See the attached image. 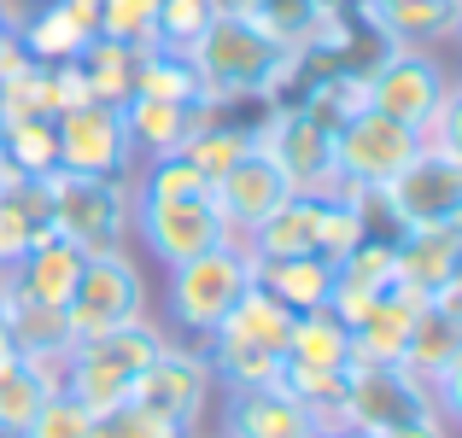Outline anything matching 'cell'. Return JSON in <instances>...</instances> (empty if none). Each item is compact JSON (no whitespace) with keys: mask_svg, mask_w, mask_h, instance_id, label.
I'll return each mask as SVG.
<instances>
[{"mask_svg":"<svg viewBox=\"0 0 462 438\" xmlns=\"http://www.w3.org/2000/svg\"><path fill=\"white\" fill-rule=\"evenodd\" d=\"M223 438H322V427L282 386H258V392H223Z\"/></svg>","mask_w":462,"mask_h":438,"instance_id":"2e32d148","label":"cell"},{"mask_svg":"<svg viewBox=\"0 0 462 438\" xmlns=\"http://www.w3.org/2000/svg\"><path fill=\"white\" fill-rule=\"evenodd\" d=\"M223 333H235V339H246V345H258V351H270V357H287V333H293V310H287L282 298H270L258 281H252L246 292H240V304L223 315Z\"/></svg>","mask_w":462,"mask_h":438,"instance_id":"f1b7e54d","label":"cell"},{"mask_svg":"<svg viewBox=\"0 0 462 438\" xmlns=\"http://www.w3.org/2000/svg\"><path fill=\"white\" fill-rule=\"evenodd\" d=\"M457 298H462V287L445 292V298H428L416 310L398 369H410L416 380H439L445 369H457V362H462V310H457Z\"/></svg>","mask_w":462,"mask_h":438,"instance_id":"ac0fdd59","label":"cell"},{"mask_svg":"<svg viewBox=\"0 0 462 438\" xmlns=\"http://www.w3.org/2000/svg\"><path fill=\"white\" fill-rule=\"evenodd\" d=\"M381 438H451V421H410V427H393V433H381Z\"/></svg>","mask_w":462,"mask_h":438,"instance_id":"ee69618b","label":"cell"},{"mask_svg":"<svg viewBox=\"0 0 462 438\" xmlns=\"http://www.w3.org/2000/svg\"><path fill=\"white\" fill-rule=\"evenodd\" d=\"M0 141H6V158L12 169H18L23 181H42L59 169V141H53V117H30V123H12L0 129Z\"/></svg>","mask_w":462,"mask_h":438,"instance_id":"e575fe53","label":"cell"},{"mask_svg":"<svg viewBox=\"0 0 462 438\" xmlns=\"http://www.w3.org/2000/svg\"><path fill=\"white\" fill-rule=\"evenodd\" d=\"M211 199H217V211H223L228 234L246 240L252 228H258L263 216L275 211V205L293 199V187L282 181V169H275L263 152H246L235 169H228V176H217V181H211Z\"/></svg>","mask_w":462,"mask_h":438,"instance_id":"9a60e30c","label":"cell"},{"mask_svg":"<svg viewBox=\"0 0 462 438\" xmlns=\"http://www.w3.org/2000/svg\"><path fill=\"white\" fill-rule=\"evenodd\" d=\"M246 287H252L246 246H240V240H223V246H211V251H199V258H188V263L170 269V292H164L170 322H176L181 333L205 339L240 304V292H246Z\"/></svg>","mask_w":462,"mask_h":438,"instance_id":"5b68a950","label":"cell"},{"mask_svg":"<svg viewBox=\"0 0 462 438\" xmlns=\"http://www.w3.org/2000/svg\"><path fill=\"white\" fill-rule=\"evenodd\" d=\"M18 169H12V158H6V141H0V193H12V187H18Z\"/></svg>","mask_w":462,"mask_h":438,"instance_id":"f6af8a7d","label":"cell"},{"mask_svg":"<svg viewBox=\"0 0 462 438\" xmlns=\"http://www.w3.org/2000/svg\"><path fill=\"white\" fill-rule=\"evenodd\" d=\"M47 234L77 246L82 258L129 246V176H82V169H53L42 176Z\"/></svg>","mask_w":462,"mask_h":438,"instance_id":"277c9868","label":"cell"},{"mask_svg":"<svg viewBox=\"0 0 462 438\" xmlns=\"http://www.w3.org/2000/svg\"><path fill=\"white\" fill-rule=\"evenodd\" d=\"M82 263H88V258H82L77 246H65L59 234H42L6 269V287L23 292V298H35V304H47V310H65L70 292H77V281H82Z\"/></svg>","mask_w":462,"mask_h":438,"instance_id":"d6986e66","label":"cell"},{"mask_svg":"<svg viewBox=\"0 0 462 438\" xmlns=\"http://www.w3.org/2000/svg\"><path fill=\"white\" fill-rule=\"evenodd\" d=\"M252 263H282V258H310L316 251V193H293L287 205H275L246 240Z\"/></svg>","mask_w":462,"mask_h":438,"instance_id":"603a6c76","label":"cell"},{"mask_svg":"<svg viewBox=\"0 0 462 438\" xmlns=\"http://www.w3.org/2000/svg\"><path fill=\"white\" fill-rule=\"evenodd\" d=\"M53 392H59V362L47 357H18L12 369H0V438L30 433V421L42 415Z\"/></svg>","mask_w":462,"mask_h":438,"instance_id":"cb8c5ba5","label":"cell"},{"mask_svg":"<svg viewBox=\"0 0 462 438\" xmlns=\"http://www.w3.org/2000/svg\"><path fill=\"white\" fill-rule=\"evenodd\" d=\"M433 392L428 380H416L398 362H381V369H351L346 374V427L381 438L393 427H410V421H433Z\"/></svg>","mask_w":462,"mask_h":438,"instance_id":"7c38bea8","label":"cell"},{"mask_svg":"<svg viewBox=\"0 0 462 438\" xmlns=\"http://www.w3.org/2000/svg\"><path fill=\"white\" fill-rule=\"evenodd\" d=\"M293 369H322V374H346L351 369V327L334 310H299L293 333H287V357Z\"/></svg>","mask_w":462,"mask_h":438,"instance_id":"484cf974","label":"cell"},{"mask_svg":"<svg viewBox=\"0 0 462 438\" xmlns=\"http://www.w3.org/2000/svg\"><path fill=\"white\" fill-rule=\"evenodd\" d=\"M381 292H393V240L369 234L357 251H346V258L334 263V298H328V310L351 327Z\"/></svg>","mask_w":462,"mask_h":438,"instance_id":"7402d4cb","label":"cell"},{"mask_svg":"<svg viewBox=\"0 0 462 438\" xmlns=\"http://www.w3.org/2000/svg\"><path fill=\"white\" fill-rule=\"evenodd\" d=\"M193 438H223V433H193Z\"/></svg>","mask_w":462,"mask_h":438,"instance_id":"f907efd6","label":"cell"},{"mask_svg":"<svg viewBox=\"0 0 462 438\" xmlns=\"http://www.w3.org/2000/svg\"><path fill=\"white\" fill-rule=\"evenodd\" d=\"M47 234V205L42 181H18L12 193H0V275Z\"/></svg>","mask_w":462,"mask_h":438,"instance_id":"d6a6232c","label":"cell"},{"mask_svg":"<svg viewBox=\"0 0 462 438\" xmlns=\"http://www.w3.org/2000/svg\"><path fill=\"white\" fill-rule=\"evenodd\" d=\"M369 211H381L398 234L416 228H462V158L421 146L386 187L369 193Z\"/></svg>","mask_w":462,"mask_h":438,"instance_id":"8992f818","label":"cell"},{"mask_svg":"<svg viewBox=\"0 0 462 438\" xmlns=\"http://www.w3.org/2000/svg\"><path fill=\"white\" fill-rule=\"evenodd\" d=\"M451 94V77L433 59V47H386L369 70H363V105L404 129H428V117L439 112V100Z\"/></svg>","mask_w":462,"mask_h":438,"instance_id":"52a82bcc","label":"cell"},{"mask_svg":"<svg viewBox=\"0 0 462 438\" xmlns=\"http://www.w3.org/2000/svg\"><path fill=\"white\" fill-rule=\"evenodd\" d=\"M59 141V169H82V176H135V146H129L124 105H77V112L53 117Z\"/></svg>","mask_w":462,"mask_h":438,"instance_id":"4fadbf2b","label":"cell"},{"mask_svg":"<svg viewBox=\"0 0 462 438\" xmlns=\"http://www.w3.org/2000/svg\"><path fill=\"white\" fill-rule=\"evenodd\" d=\"M421 298L410 292H381L369 310L351 322V369H381V362H398L404 357V339H410V322H416Z\"/></svg>","mask_w":462,"mask_h":438,"instance_id":"44dd1931","label":"cell"},{"mask_svg":"<svg viewBox=\"0 0 462 438\" xmlns=\"http://www.w3.org/2000/svg\"><path fill=\"white\" fill-rule=\"evenodd\" d=\"M30 117H53V82H47V65H30L18 77L0 82V129L30 123Z\"/></svg>","mask_w":462,"mask_h":438,"instance_id":"8d00e7d4","label":"cell"},{"mask_svg":"<svg viewBox=\"0 0 462 438\" xmlns=\"http://www.w3.org/2000/svg\"><path fill=\"white\" fill-rule=\"evenodd\" d=\"M152 18H158V0H100V18H94V35L106 41H124V47H152Z\"/></svg>","mask_w":462,"mask_h":438,"instance_id":"f35d334b","label":"cell"},{"mask_svg":"<svg viewBox=\"0 0 462 438\" xmlns=\"http://www.w3.org/2000/svg\"><path fill=\"white\" fill-rule=\"evenodd\" d=\"M193 70L205 82L211 105H240V100H282L287 82H299L305 53L282 47L252 12H217L205 35L188 47Z\"/></svg>","mask_w":462,"mask_h":438,"instance_id":"7a4b0ae2","label":"cell"},{"mask_svg":"<svg viewBox=\"0 0 462 438\" xmlns=\"http://www.w3.org/2000/svg\"><path fill=\"white\" fill-rule=\"evenodd\" d=\"M334 438H369V433H357V427H346V433H334Z\"/></svg>","mask_w":462,"mask_h":438,"instance_id":"681fc988","label":"cell"},{"mask_svg":"<svg viewBox=\"0 0 462 438\" xmlns=\"http://www.w3.org/2000/svg\"><path fill=\"white\" fill-rule=\"evenodd\" d=\"M35 59L23 53V41H18V23H0V82L6 77H18V70H30Z\"/></svg>","mask_w":462,"mask_h":438,"instance_id":"7bdbcfd3","label":"cell"},{"mask_svg":"<svg viewBox=\"0 0 462 438\" xmlns=\"http://www.w3.org/2000/svg\"><path fill=\"white\" fill-rule=\"evenodd\" d=\"M393 287L410 298H445L462 287V228H416L393 240Z\"/></svg>","mask_w":462,"mask_h":438,"instance_id":"5bb4252c","label":"cell"},{"mask_svg":"<svg viewBox=\"0 0 462 438\" xmlns=\"http://www.w3.org/2000/svg\"><path fill=\"white\" fill-rule=\"evenodd\" d=\"M252 281L299 315V310H322L334 298V263L316 258V251L310 258H282V263H252Z\"/></svg>","mask_w":462,"mask_h":438,"instance_id":"83f0119b","label":"cell"},{"mask_svg":"<svg viewBox=\"0 0 462 438\" xmlns=\"http://www.w3.org/2000/svg\"><path fill=\"white\" fill-rule=\"evenodd\" d=\"M170 345V333L152 315H135L124 327H106V333L70 339V351L59 357V392H70L88 415L124 404L135 392V380L158 362V351Z\"/></svg>","mask_w":462,"mask_h":438,"instance_id":"3957f363","label":"cell"},{"mask_svg":"<svg viewBox=\"0 0 462 438\" xmlns=\"http://www.w3.org/2000/svg\"><path fill=\"white\" fill-rule=\"evenodd\" d=\"M217 12H223L217 0H158L152 47H164V53H188V47L205 35V23H211Z\"/></svg>","mask_w":462,"mask_h":438,"instance_id":"d590c367","label":"cell"},{"mask_svg":"<svg viewBox=\"0 0 462 438\" xmlns=\"http://www.w3.org/2000/svg\"><path fill=\"white\" fill-rule=\"evenodd\" d=\"M77 65H82L88 94H94L100 105H129V100H135L141 47H124V41H106V35H94V41L77 53Z\"/></svg>","mask_w":462,"mask_h":438,"instance_id":"4dcf8cb0","label":"cell"},{"mask_svg":"<svg viewBox=\"0 0 462 438\" xmlns=\"http://www.w3.org/2000/svg\"><path fill=\"white\" fill-rule=\"evenodd\" d=\"M47 82H53V117L59 112H77V105H88V77H82V65L70 59V65H47Z\"/></svg>","mask_w":462,"mask_h":438,"instance_id":"b9f144b4","label":"cell"},{"mask_svg":"<svg viewBox=\"0 0 462 438\" xmlns=\"http://www.w3.org/2000/svg\"><path fill=\"white\" fill-rule=\"evenodd\" d=\"M0 287H6V275H0Z\"/></svg>","mask_w":462,"mask_h":438,"instance_id":"816d5d0a","label":"cell"},{"mask_svg":"<svg viewBox=\"0 0 462 438\" xmlns=\"http://www.w3.org/2000/svg\"><path fill=\"white\" fill-rule=\"evenodd\" d=\"M12 362H18V345H12V333L0 327V369H12Z\"/></svg>","mask_w":462,"mask_h":438,"instance_id":"bcb514c9","label":"cell"},{"mask_svg":"<svg viewBox=\"0 0 462 438\" xmlns=\"http://www.w3.org/2000/svg\"><path fill=\"white\" fill-rule=\"evenodd\" d=\"M18 41L35 65H70V59L94 41V23H82L65 0H42V12L18 18Z\"/></svg>","mask_w":462,"mask_h":438,"instance_id":"4316f807","label":"cell"},{"mask_svg":"<svg viewBox=\"0 0 462 438\" xmlns=\"http://www.w3.org/2000/svg\"><path fill=\"white\" fill-rule=\"evenodd\" d=\"M252 152H263L293 193H328L334 187V129L316 123L305 105L270 100V112L252 123Z\"/></svg>","mask_w":462,"mask_h":438,"instance_id":"ba28073f","label":"cell"},{"mask_svg":"<svg viewBox=\"0 0 462 438\" xmlns=\"http://www.w3.org/2000/svg\"><path fill=\"white\" fill-rule=\"evenodd\" d=\"M129 397L158 409L164 421H176L181 433H205V415H211V404H217V374H211V362H205L199 345H164Z\"/></svg>","mask_w":462,"mask_h":438,"instance_id":"8fae6325","label":"cell"},{"mask_svg":"<svg viewBox=\"0 0 462 438\" xmlns=\"http://www.w3.org/2000/svg\"><path fill=\"white\" fill-rule=\"evenodd\" d=\"M369 240V199L346 187L316 193V258L339 263L346 251H357Z\"/></svg>","mask_w":462,"mask_h":438,"instance_id":"f546056e","label":"cell"},{"mask_svg":"<svg viewBox=\"0 0 462 438\" xmlns=\"http://www.w3.org/2000/svg\"><path fill=\"white\" fill-rule=\"evenodd\" d=\"M88 438H193V433H181L176 421H164L158 409L124 397V404H112V409H100V415H94Z\"/></svg>","mask_w":462,"mask_h":438,"instance_id":"74e56055","label":"cell"},{"mask_svg":"<svg viewBox=\"0 0 462 438\" xmlns=\"http://www.w3.org/2000/svg\"><path fill=\"white\" fill-rule=\"evenodd\" d=\"M147 315V275H141L135 251H100V258L82 263V281L65 304V327L70 339H88V333H106V327H124Z\"/></svg>","mask_w":462,"mask_h":438,"instance_id":"30bf717a","label":"cell"},{"mask_svg":"<svg viewBox=\"0 0 462 438\" xmlns=\"http://www.w3.org/2000/svg\"><path fill=\"white\" fill-rule=\"evenodd\" d=\"M457 117H462V88L451 82V94L439 100V112H433V117H428V129H421V146H428V152H445V158H462Z\"/></svg>","mask_w":462,"mask_h":438,"instance_id":"60d3db41","label":"cell"},{"mask_svg":"<svg viewBox=\"0 0 462 438\" xmlns=\"http://www.w3.org/2000/svg\"><path fill=\"white\" fill-rule=\"evenodd\" d=\"M416 152H421L416 129H404V123H393V117L363 105V112H351L346 123L334 129V187L369 199V193L386 187Z\"/></svg>","mask_w":462,"mask_h":438,"instance_id":"9c48e42d","label":"cell"},{"mask_svg":"<svg viewBox=\"0 0 462 438\" xmlns=\"http://www.w3.org/2000/svg\"><path fill=\"white\" fill-rule=\"evenodd\" d=\"M0 327L12 333L18 357H47L59 362L70 351V327H65V310H47V304L23 298V292L0 287Z\"/></svg>","mask_w":462,"mask_h":438,"instance_id":"d4e9b609","label":"cell"},{"mask_svg":"<svg viewBox=\"0 0 462 438\" xmlns=\"http://www.w3.org/2000/svg\"><path fill=\"white\" fill-rule=\"evenodd\" d=\"M88 427H94L88 409H82L70 392H53L42 404V415L30 421V433H23V438H88Z\"/></svg>","mask_w":462,"mask_h":438,"instance_id":"ab89813d","label":"cell"},{"mask_svg":"<svg viewBox=\"0 0 462 438\" xmlns=\"http://www.w3.org/2000/svg\"><path fill=\"white\" fill-rule=\"evenodd\" d=\"M386 47H445L462 30V0H363Z\"/></svg>","mask_w":462,"mask_h":438,"instance_id":"e0dca14e","label":"cell"},{"mask_svg":"<svg viewBox=\"0 0 462 438\" xmlns=\"http://www.w3.org/2000/svg\"><path fill=\"white\" fill-rule=\"evenodd\" d=\"M135 94H147V100H170V105H211V100H205L199 70H193V59L188 53H164V47H147V53H141Z\"/></svg>","mask_w":462,"mask_h":438,"instance_id":"836d02e7","label":"cell"},{"mask_svg":"<svg viewBox=\"0 0 462 438\" xmlns=\"http://www.w3.org/2000/svg\"><path fill=\"white\" fill-rule=\"evenodd\" d=\"M223 105H170V100H147V94H135V100L124 105V123H129V146H135V158L147 164V158H176L188 135L205 123V117H217Z\"/></svg>","mask_w":462,"mask_h":438,"instance_id":"ffe728a7","label":"cell"},{"mask_svg":"<svg viewBox=\"0 0 462 438\" xmlns=\"http://www.w3.org/2000/svg\"><path fill=\"white\" fill-rule=\"evenodd\" d=\"M217 6H223V12H246L252 0H217Z\"/></svg>","mask_w":462,"mask_h":438,"instance_id":"c3c4849f","label":"cell"},{"mask_svg":"<svg viewBox=\"0 0 462 438\" xmlns=\"http://www.w3.org/2000/svg\"><path fill=\"white\" fill-rule=\"evenodd\" d=\"M246 152H252V129L246 123H223V112H217V117H205V123L193 129L188 146H181L176 158L193 169V176L217 181V176H228V169H235Z\"/></svg>","mask_w":462,"mask_h":438,"instance_id":"1f68e13d","label":"cell"},{"mask_svg":"<svg viewBox=\"0 0 462 438\" xmlns=\"http://www.w3.org/2000/svg\"><path fill=\"white\" fill-rule=\"evenodd\" d=\"M129 234H141L164 269L235 240L211 199V181L193 176L181 158H147L141 181H129Z\"/></svg>","mask_w":462,"mask_h":438,"instance_id":"6da1fadb","label":"cell"},{"mask_svg":"<svg viewBox=\"0 0 462 438\" xmlns=\"http://www.w3.org/2000/svg\"><path fill=\"white\" fill-rule=\"evenodd\" d=\"M0 23H18V12H12V0H0Z\"/></svg>","mask_w":462,"mask_h":438,"instance_id":"7dc6e473","label":"cell"}]
</instances>
